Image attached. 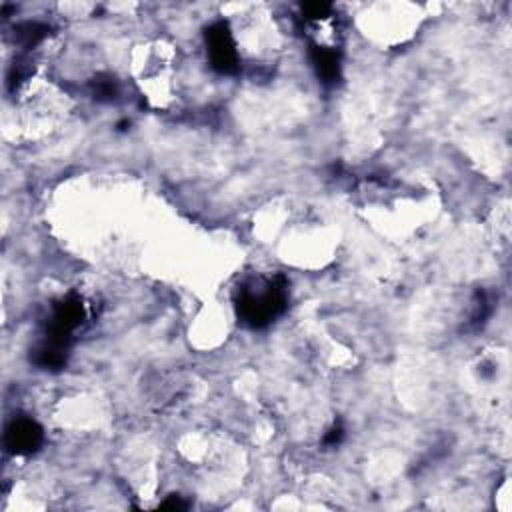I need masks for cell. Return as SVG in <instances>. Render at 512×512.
Segmentation results:
<instances>
[{
    "mask_svg": "<svg viewBox=\"0 0 512 512\" xmlns=\"http://www.w3.org/2000/svg\"><path fill=\"white\" fill-rule=\"evenodd\" d=\"M286 302V284L282 279H274L266 280L258 286H245L238 295L236 309L247 325L252 328H264L284 312Z\"/></svg>",
    "mask_w": 512,
    "mask_h": 512,
    "instance_id": "cell-1",
    "label": "cell"
},
{
    "mask_svg": "<svg viewBox=\"0 0 512 512\" xmlns=\"http://www.w3.org/2000/svg\"><path fill=\"white\" fill-rule=\"evenodd\" d=\"M206 47L212 68L220 75L238 72V52L233 40V34L224 22H215L206 31Z\"/></svg>",
    "mask_w": 512,
    "mask_h": 512,
    "instance_id": "cell-2",
    "label": "cell"
},
{
    "mask_svg": "<svg viewBox=\"0 0 512 512\" xmlns=\"http://www.w3.org/2000/svg\"><path fill=\"white\" fill-rule=\"evenodd\" d=\"M42 444V428L31 419H16L6 428V447L15 454H31Z\"/></svg>",
    "mask_w": 512,
    "mask_h": 512,
    "instance_id": "cell-3",
    "label": "cell"
},
{
    "mask_svg": "<svg viewBox=\"0 0 512 512\" xmlns=\"http://www.w3.org/2000/svg\"><path fill=\"white\" fill-rule=\"evenodd\" d=\"M312 63L318 72V77L325 82L332 84L341 78V56L332 48L316 47L312 50Z\"/></svg>",
    "mask_w": 512,
    "mask_h": 512,
    "instance_id": "cell-4",
    "label": "cell"
},
{
    "mask_svg": "<svg viewBox=\"0 0 512 512\" xmlns=\"http://www.w3.org/2000/svg\"><path fill=\"white\" fill-rule=\"evenodd\" d=\"M332 6L326 4V2H309V4H302V15L311 20H323L330 15Z\"/></svg>",
    "mask_w": 512,
    "mask_h": 512,
    "instance_id": "cell-5",
    "label": "cell"
},
{
    "mask_svg": "<svg viewBox=\"0 0 512 512\" xmlns=\"http://www.w3.org/2000/svg\"><path fill=\"white\" fill-rule=\"evenodd\" d=\"M93 88L98 100H112L116 96V86H114V82L110 78H98V80H94Z\"/></svg>",
    "mask_w": 512,
    "mask_h": 512,
    "instance_id": "cell-6",
    "label": "cell"
},
{
    "mask_svg": "<svg viewBox=\"0 0 512 512\" xmlns=\"http://www.w3.org/2000/svg\"><path fill=\"white\" fill-rule=\"evenodd\" d=\"M342 436H344V430H342V426H334V428H330L328 430V435H326L325 442L328 447H334V444H339L342 440Z\"/></svg>",
    "mask_w": 512,
    "mask_h": 512,
    "instance_id": "cell-7",
    "label": "cell"
},
{
    "mask_svg": "<svg viewBox=\"0 0 512 512\" xmlns=\"http://www.w3.org/2000/svg\"><path fill=\"white\" fill-rule=\"evenodd\" d=\"M162 509H187V504L180 498H171L169 502L162 504Z\"/></svg>",
    "mask_w": 512,
    "mask_h": 512,
    "instance_id": "cell-8",
    "label": "cell"
}]
</instances>
